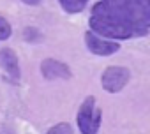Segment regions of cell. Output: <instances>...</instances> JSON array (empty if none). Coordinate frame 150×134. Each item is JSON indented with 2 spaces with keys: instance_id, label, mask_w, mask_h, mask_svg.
<instances>
[{
  "instance_id": "obj_1",
  "label": "cell",
  "mask_w": 150,
  "mask_h": 134,
  "mask_svg": "<svg viewBox=\"0 0 150 134\" xmlns=\"http://www.w3.org/2000/svg\"><path fill=\"white\" fill-rule=\"evenodd\" d=\"M96 7L127 25L134 34L150 27V0H101Z\"/></svg>"
},
{
  "instance_id": "obj_2",
  "label": "cell",
  "mask_w": 150,
  "mask_h": 134,
  "mask_svg": "<svg viewBox=\"0 0 150 134\" xmlns=\"http://www.w3.org/2000/svg\"><path fill=\"white\" fill-rule=\"evenodd\" d=\"M78 127L83 134H97L101 125V109L96 106L94 97H87L78 111Z\"/></svg>"
},
{
  "instance_id": "obj_3",
  "label": "cell",
  "mask_w": 150,
  "mask_h": 134,
  "mask_svg": "<svg viewBox=\"0 0 150 134\" xmlns=\"http://www.w3.org/2000/svg\"><path fill=\"white\" fill-rule=\"evenodd\" d=\"M131 78V73L125 67H108L103 73V88L115 94L120 92Z\"/></svg>"
},
{
  "instance_id": "obj_4",
  "label": "cell",
  "mask_w": 150,
  "mask_h": 134,
  "mask_svg": "<svg viewBox=\"0 0 150 134\" xmlns=\"http://www.w3.org/2000/svg\"><path fill=\"white\" fill-rule=\"evenodd\" d=\"M85 42L88 46V49L96 55H101V56H106V55H113L115 51L120 49V44L115 42V41H104L101 37H97L96 34L92 32H87L85 35Z\"/></svg>"
},
{
  "instance_id": "obj_5",
  "label": "cell",
  "mask_w": 150,
  "mask_h": 134,
  "mask_svg": "<svg viewBox=\"0 0 150 134\" xmlns=\"http://www.w3.org/2000/svg\"><path fill=\"white\" fill-rule=\"evenodd\" d=\"M41 73L46 80H69L71 78L69 67L53 58H48L41 63Z\"/></svg>"
},
{
  "instance_id": "obj_6",
  "label": "cell",
  "mask_w": 150,
  "mask_h": 134,
  "mask_svg": "<svg viewBox=\"0 0 150 134\" xmlns=\"http://www.w3.org/2000/svg\"><path fill=\"white\" fill-rule=\"evenodd\" d=\"M0 67L4 69V73L7 76H11L13 80H20V65H18V56L13 49L4 48L0 49Z\"/></svg>"
},
{
  "instance_id": "obj_7",
  "label": "cell",
  "mask_w": 150,
  "mask_h": 134,
  "mask_svg": "<svg viewBox=\"0 0 150 134\" xmlns=\"http://www.w3.org/2000/svg\"><path fill=\"white\" fill-rule=\"evenodd\" d=\"M88 0H60V4L69 11V13H80L85 6H87Z\"/></svg>"
},
{
  "instance_id": "obj_8",
  "label": "cell",
  "mask_w": 150,
  "mask_h": 134,
  "mask_svg": "<svg viewBox=\"0 0 150 134\" xmlns=\"http://www.w3.org/2000/svg\"><path fill=\"white\" fill-rule=\"evenodd\" d=\"M11 25L4 20V18H0V41H6L11 37Z\"/></svg>"
},
{
  "instance_id": "obj_9",
  "label": "cell",
  "mask_w": 150,
  "mask_h": 134,
  "mask_svg": "<svg viewBox=\"0 0 150 134\" xmlns=\"http://www.w3.org/2000/svg\"><path fill=\"white\" fill-rule=\"evenodd\" d=\"M46 134H72V129L67 123H58V125L51 127Z\"/></svg>"
},
{
  "instance_id": "obj_10",
  "label": "cell",
  "mask_w": 150,
  "mask_h": 134,
  "mask_svg": "<svg viewBox=\"0 0 150 134\" xmlns=\"http://www.w3.org/2000/svg\"><path fill=\"white\" fill-rule=\"evenodd\" d=\"M25 4H28V6H35V4H39L41 0H23Z\"/></svg>"
}]
</instances>
